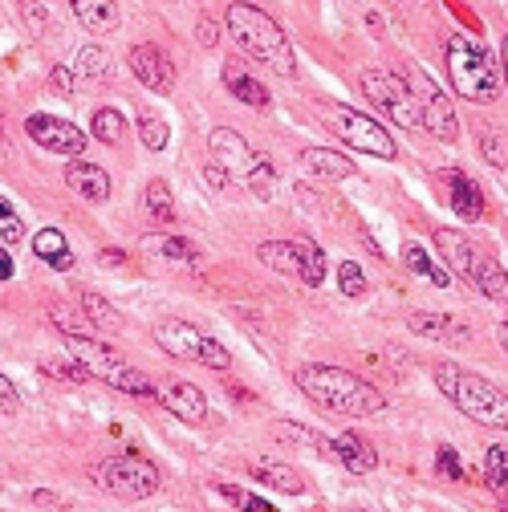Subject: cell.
I'll return each mask as SVG.
<instances>
[{
    "label": "cell",
    "mask_w": 508,
    "mask_h": 512,
    "mask_svg": "<svg viewBox=\"0 0 508 512\" xmlns=\"http://www.w3.org/2000/svg\"><path fill=\"white\" fill-rule=\"evenodd\" d=\"M297 387L309 403H317L322 411L346 415V419H366L387 411V395L370 387L366 378L342 370V366H326V362H301L297 366Z\"/></svg>",
    "instance_id": "6da1fadb"
},
{
    "label": "cell",
    "mask_w": 508,
    "mask_h": 512,
    "mask_svg": "<svg viewBox=\"0 0 508 512\" xmlns=\"http://www.w3.org/2000/svg\"><path fill=\"white\" fill-rule=\"evenodd\" d=\"M443 57H448V74H452V86L460 98L484 106L500 94V70H496V61L468 37H448L443 41Z\"/></svg>",
    "instance_id": "5b68a950"
},
{
    "label": "cell",
    "mask_w": 508,
    "mask_h": 512,
    "mask_svg": "<svg viewBox=\"0 0 508 512\" xmlns=\"http://www.w3.org/2000/svg\"><path fill=\"white\" fill-rule=\"evenodd\" d=\"M439 472L443 476H464V468H460V456H456V447H439Z\"/></svg>",
    "instance_id": "b9f144b4"
},
{
    "label": "cell",
    "mask_w": 508,
    "mask_h": 512,
    "mask_svg": "<svg viewBox=\"0 0 508 512\" xmlns=\"http://www.w3.org/2000/svg\"><path fill=\"white\" fill-rule=\"evenodd\" d=\"M439 179L448 183V200H452L456 216L468 220V224H476L484 216V191H480V183L472 175H464V171H443Z\"/></svg>",
    "instance_id": "2e32d148"
},
{
    "label": "cell",
    "mask_w": 508,
    "mask_h": 512,
    "mask_svg": "<svg viewBox=\"0 0 508 512\" xmlns=\"http://www.w3.org/2000/svg\"><path fill=\"white\" fill-rule=\"evenodd\" d=\"M155 399L179 419V423H204L208 419V395L196 387V382H159L155 387Z\"/></svg>",
    "instance_id": "5bb4252c"
},
{
    "label": "cell",
    "mask_w": 508,
    "mask_h": 512,
    "mask_svg": "<svg viewBox=\"0 0 508 512\" xmlns=\"http://www.w3.org/2000/svg\"><path fill=\"white\" fill-rule=\"evenodd\" d=\"M21 236H25L21 216L9 208V200H5V196H0V240H5V244H17Z\"/></svg>",
    "instance_id": "74e56055"
},
{
    "label": "cell",
    "mask_w": 508,
    "mask_h": 512,
    "mask_svg": "<svg viewBox=\"0 0 508 512\" xmlns=\"http://www.w3.org/2000/svg\"><path fill=\"white\" fill-rule=\"evenodd\" d=\"M228 33L236 37V45L257 57L265 70H273L277 78H297V53L293 41L285 37V29L257 5L248 0H232L228 5Z\"/></svg>",
    "instance_id": "7a4b0ae2"
},
{
    "label": "cell",
    "mask_w": 508,
    "mask_h": 512,
    "mask_svg": "<svg viewBox=\"0 0 508 512\" xmlns=\"http://www.w3.org/2000/svg\"><path fill=\"white\" fill-rule=\"evenodd\" d=\"M25 135L49 151V155H66V159H78L86 151V135L70 118H57V114H29L25 118Z\"/></svg>",
    "instance_id": "4fadbf2b"
},
{
    "label": "cell",
    "mask_w": 508,
    "mask_h": 512,
    "mask_svg": "<svg viewBox=\"0 0 508 512\" xmlns=\"http://www.w3.org/2000/svg\"><path fill=\"white\" fill-rule=\"evenodd\" d=\"M435 248L443 256L448 273H456L460 281H468L480 297H508V273L492 252H484L480 244H472L464 232L456 228H435Z\"/></svg>",
    "instance_id": "277c9868"
},
{
    "label": "cell",
    "mask_w": 508,
    "mask_h": 512,
    "mask_svg": "<svg viewBox=\"0 0 508 512\" xmlns=\"http://www.w3.org/2000/svg\"><path fill=\"white\" fill-rule=\"evenodd\" d=\"M131 74L147 86V90H155V94H171L175 90V66H171V57L159 49V45H135L131 49Z\"/></svg>",
    "instance_id": "9a60e30c"
},
{
    "label": "cell",
    "mask_w": 508,
    "mask_h": 512,
    "mask_svg": "<svg viewBox=\"0 0 508 512\" xmlns=\"http://www.w3.org/2000/svg\"><path fill=\"white\" fill-rule=\"evenodd\" d=\"M338 285H342L346 297H362V293H366V273H362L354 261H342V265H338Z\"/></svg>",
    "instance_id": "8d00e7d4"
},
{
    "label": "cell",
    "mask_w": 508,
    "mask_h": 512,
    "mask_svg": "<svg viewBox=\"0 0 508 512\" xmlns=\"http://www.w3.org/2000/svg\"><path fill=\"white\" fill-rule=\"evenodd\" d=\"M220 492H224V496H228L232 504H240V512H277V508H273L269 500H261V496H252V492H240V488H228V484H224Z\"/></svg>",
    "instance_id": "f35d334b"
},
{
    "label": "cell",
    "mask_w": 508,
    "mask_h": 512,
    "mask_svg": "<svg viewBox=\"0 0 508 512\" xmlns=\"http://www.w3.org/2000/svg\"><path fill=\"white\" fill-rule=\"evenodd\" d=\"M204 179H208L212 187H228V183H232V179H228V171H224L220 163H208V167H204Z\"/></svg>",
    "instance_id": "f6af8a7d"
},
{
    "label": "cell",
    "mask_w": 508,
    "mask_h": 512,
    "mask_svg": "<svg viewBox=\"0 0 508 512\" xmlns=\"http://www.w3.org/2000/svg\"><path fill=\"white\" fill-rule=\"evenodd\" d=\"M403 265H407L415 277L431 281L435 289H448V285H452V273L443 269V265H435V256H431L419 240H407V244H403Z\"/></svg>",
    "instance_id": "7402d4cb"
},
{
    "label": "cell",
    "mask_w": 508,
    "mask_h": 512,
    "mask_svg": "<svg viewBox=\"0 0 508 512\" xmlns=\"http://www.w3.org/2000/svg\"><path fill=\"white\" fill-rule=\"evenodd\" d=\"M196 37H200V45H204V49H212V45L220 41V25H216L212 17H200V25H196Z\"/></svg>",
    "instance_id": "7bdbcfd3"
},
{
    "label": "cell",
    "mask_w": 508,
    "mask_h": 512,
    "mask_svg": "<svg viewBox=\"0 0 508 512\" xmlns=\"http://www.w3.org/2000/svg\"><path fill=\"white\" fill-rule=\"evenodd\" d=\"M143 248L151 256H163V261H171V265H196L200 261V252L187 244L183 236H171V232H147L143 236Z\"/></svg>",
    "instance_id": "603a6c76"
},
{
    "label": "cell",
    "mask_w": 508,
    "mask_h": 512,
    "mask_svg": "<svg viewBox=\"0 0 508 512\" xmlns=\"http://www.w3.org/2000/svg\"><path fill=\"white\" fill-rule=\"evenodd\" d=\"M90 131H94V139H98V143L118 147V143L126 139V118H122V110L102 106V110H94V118H90Z\"/></svg>",
    "instance_id": "f546056e"
},
{
    "label": "cell",
    "mask_w": 508,
    "mask_h": 512,
    "mask_svg": "<svg viewBox=\"0 0 508 512\" xmlns=\"http://www.w3.org/2000/svg\"><path fill=\"white\" fill-rule=\"evenodd\" d=\"M273 431H277V439H285V443H297V447H305L309 456H326V460H334V439L317 435V431H309V427H301V423H277Z\"/></svg>",
    "instance_id": "83f0119b"
},
{
    "label": "cell",
    "mask_w": 508,
    "mask_h": 512,
    "mask_svg": "<svg viewBox=\"0 0 508 512\" xmlns=\"http://www.w3.org/2000/svg\"><path fill=\"white\" fill-rule=\"evenodd\" d=\"M480 151H484L496 167H504V163H508V147H504V139H500L496 131H484V135H480Z\"/></svg>",
    "instance_id": "ab89813d"
},
{
    "label": "cell",
    "mask_w": 508,
    "mask_h": 512,
    "mask_svg": "<svg viewBox=\"0 0 508 512\" xmlns=\"http://www.w3.org/2000/svg\"><path fill=\"white\" fill-rule=\"evenodd\" d=\"M252 476H257L261 484L277 488V492H289V496H301L305 492V476L289 464H277V460H265V464H252Z\"/></svg>",
    "instance_id": "484cf974"
},
{
    "label": "cell",
    "mask_w": 508,
    "mask_h": 512,
    "mask_svg": "<svg viewBox=\"0 0 508 512\" xmlns=\"http://www.w3.org/2000/svg\"><path fill=\"white\" fill-rule=\"evenodd\" d=\"M500 342H504V350H508V330H500Z\"/></svg>",
    "instance_id": "816d5d0a"
},
{
    "label": "cell",
    "mask_w": 508,
    "mask_h": 512,
    "mask_svg": "<svg viewBox=\"0 0 508 512\" xmlns=\"http://www.w3.org/2000/svg\"><path fill=\"white\" fill-rule=\"evenodd\" d=\"M102 265H122V252L118 248H106L102 252Z\"/></svg>",
    "instance_id": "681fc988"
},
{
    "label": "cell",
    "mask_w": 508,
    "mask_h": 512,
    "mask_svg": "<svg viewBox=\"0 0 508 512\" xmlns=\"http://www.w3.org/2000/svg\"><path fill=\"white\" fill-rule=\"evenodd\" d=\"M358 82H362V94L370 98V106H378L395 126H403V131H423V114H419L415 90L407 86L403 74H391V70H362Z\"/></svg>",
    "instance_id": "30bf717a"
},
{
    "label": "cell",
    "mask_w": 508,
    "mask_h": 512,
    "mask_svg": "<svg viewBox=\"0 0 508 512\" xmlns=\"http://www.w3.org/2000/svg\"><path fill=\"white\" fill-rule=\"evenodd\" d=\"M74 70L82 74V78H90V82H106L110 78V53L106 49H98V45H86L82 53H78V61H74Z\"/></svg>",
    "instance_id": "e575fe53"
},
{
    "label": "cell",
    "mask_w": 508,
    "mask_h": 512,
    "mask_svg": "<svg viewBox=\"0 0 508 512\" xmlns=\"http://www.w3.org/2000/svg\"><path fill=\"white\" fill-rule=\"evenodd\" d=\"M257 256H261V265H269L273 273L301 281V256H297L293 240H265V244L257 248Z\"/></svg>",
    "instance_id": "cb8c5ba5"
},
{
    "label": "cell",
    "mask_w": 508,
    "mask_h": 512,
    "mask_svg": "<svg viewBox=\"0 0 508 512\" xmlns=\"http://www.w3.org/2000/svg\"><path fill=\"white\" fill-rule=\"evenodd\" d=\"M90 480L106 492V496H118V500H147L159 492L163 476L155 468V460L139 456V452H122V456H110L102 464L90 468Z\"/></svg>",
    "instance_id": "ba28073f"
},
{
    "label": "cell",
    "mask_w": 508,
    "mask_h": 512,
    "mask_svg": "<svg viewBox=\"0 0 508 512\" xmlns=\"http://www.w3.org/2000/svg\"><path fill=\"white\" fill-rule=\"evenodd\" d=\"M208 151H212V163H220L228 171V179H244L248 191L257 200H273L277 191V171L265 155L252 151L236 131H228V126H216V131L208 135Z\"/></svg>",
    "instance_id": "52a82bcc"
},
{
    "label": "cell",
    "mask_w": 508,
    "mask_h": 512,
    "mask_svg": "<svg viewBox=\"0 0 508 512\" xmlns=\"http://www.w3.org/2000/svg\"><path fill=\"white\" fill-rule=\"evenodd\" d=\"M411 334L419 338H435V342H468V326H460L448 313H415L411 317Z\"/></svg>",
    "instance_id": "ffe728a7"
},
{
    "label": "cell",
    "mask_w": 508,
    "mask_h": 512,
    "mask_svg": "<svg viewBox=\"0 0 508 512\" xmlns=\"http://www.w3.org/2000/svg\"><path fill=\"white\" fill-rule=\"evenodd\" d=\"M147 212H151V220H159V224H171V220H175V200H171V187H167L163 179H151V183H147Z\"/></svg>",
    "instance_id": "836d02e7"
},
{
    "label": "cell",
    "mask_w": 508,
    "mask_h": 512,
    "mask_svg": "<svg viewBox=\"0 0 508 512\" xmlns=\"http://www.w3.org/2000/svg\"><path fill=\"white\" fill-rule=\"evenodd\" d=\"M9 277H13V256L0 248V281H9Z\"/></svg>",
    "instance_id": "7dc6e473"
},
{
    "label": "cell",
    "mask_w": 508,
    "mask_h": 512,
    "mask_svg": "<svg viewBox=\"0 0 508 512\" xmlns=\"http://www.w3.org/2000/svg\"><path fill=\"white\" fill-rule=\"evenodd\" d=\"M139 139H143L147 151H163V147L171 143V131H167V122H163V118L143 114V118H139Z\"/></svg>",
    "instance_id": "d590c367"
},
{
    "label": "cell",
    "mask_w": 508,
    "mask_h": 512,
    "mask_svg": "<svg viewBox=\"0 0 508 512\" xmlns=\"http://www.w3.org/2000/svg\"><path fill=\"white\" fill-rule=\"evenodd\" d=\"M155 342L163 346V354L183 358V362H200L208 370H228V362H232V354L216 338L200 334L196 326H187V322H175V317H167V322L155 326Z\"/></svg>",
    "instance_id": "8fae6325"
},
{
    "label": "cell",
    "mask_w": 508,
    "mask_h": 512,
    "mask_svg": "<svg viewBox=\"0 0 508 512\" xmlns=\"http://www.w3.org/2000/svg\"><path fill=\"white\" fill-rule=\"evenodd\" d=\"M66 350L90 370V378H102L106 387L122 391V395H135V399H155V382L131 366V362H122L110 346H102L98 338H86V334H66Z\"/></svg>",
    "instance_id": "8992f818"
},
{
    "label": "cell",
    "mask_w": 508,
    "mask_h": 512,
    "mask_svg": "<svg viewBox=\"0 0 508 512\" xmlns=\"http://www.w3.org/2000/svg\"><path fill=\"white\" fill-rule=\"evenodd\" d=\"M500 66H504V78H508V37L500 41Z\"/></svg>",
    "instance_id": "f907efd6"
},
{
    "label": "cell",
    "mask_w": 508,
    "mask_h": 512,
    "mask_svg": "<svg viewBox=\"0 0 508 512\" xmlns=\"http://www.w3.org/2000/svg\"><path fill=\"white\" fill-rule=\"evenodd\" d=\"M407 86L415 90V102H419V114H423V131L435 135L439 143H456L460 139V118H456L452 98L443 94L427 74H415Z\"/></svg>",
    "instance_id": "7c38bea8"
},
{
    "label": "cell",
    "mask_w": 508,
    "mask_h": 512,
    "mask_svg": "<svg viewBox=\"0 0 508 512\" xmlns=\"http://www.w3.org/2000/svg\"><path fill=\"white\" fill-rule=\"evenodd\" d=\"M334 460L350 472V476H370L374 468H378V452L362 439V435H354V431H342L338 439H334Z\"/></svg>",
    "instance_id": "ac0fdd59"
},
{
    "label": "cell",
    "mask_w": 508,
    "mask_h": 512,
    "mask_svg": "<svg viewBox=\"0 0 508 512\" xmlns=\"http://www.w3.org/2000/svg\"><path fill=\"white\" fill-rule=\"evenodd\" d=\"M25 21L41 33V25H45V9H41V5H25Z\"/></svg>",
    "instance_id": "bcb514c9"
},
{
    "label": "cell",
    "mask_w": 508,
    "mask_h": 512,
    "mask_svg": "<svg viewBox=\"0 0 508 512\" xmlns=\"http://www.w3.org/2000/svg\"><path fill=\"white\" fill-rule=\"evenodd\" d=\"M17 411H21V395L13 387V378L0 374V415H17Z\"/></svg>",
    "instance_id": "60d3db41"
},
{
    "label": "cell",
    "mask_w": 508,
    "mask_h": 512,
    "mask_svg": "<svg viewBox=\"0 0 508 512\" xmlns=\"http://www.w3.org/2000/svg\"><path fill=\"white\" fill-rule=\"evenodd\" d=\"M66 183L78 191L86 204H106L110 200V175L98 163H82V159L66 163Z\"/></svg>",
    "instance_id": "e0dca14e"
},
{
    "label": "cell",
    "mask_w": 508,
    "mask_h": 512,
    "mask_svg": "<svg viewBox=\"0 0 508 512\" xmlns=\"http://www.w3.org/2000/svg\"><path fill=\"white\" fill-rule=\"evenodd\" d=\"M224 86H228V94L236 98V102H244V106H257V110H265L269 106V90L252 78L240 61H228L224 66Z\"/></svg>",
    "instance_id": "44dd1931"
},
{
    "label": "cell",
    "mask_w": 508,
    "mask_h": 512,
    "mask_svg": "<svg viewBox=\"0 0 508 512\" xmlns=\"http://www.w3.org/2000/svg\"><path fill=\"white\" fill-rule=\"evenodd\" d=\"M322 118H326L330 131L342 143H350L358 155H374V159H395L399 155V147H395L387 126L378 122V118H370V114H362V110H354V106L322 102Z\"/></svg>",
    "instance_id": "9c48e42d"
},
{
    "label": "cell",
    "mask_w": 508,
    "mask_h": 512,
    "mask_svg": "<svg viewBox=\"0 0 508 512\" xmlns=\"http://www.w3.org/2000/svg\"><path fill=\"white\" fill-rule=\"evenodd\" d=\"M301 167L313 171L317 179H330V183L354 175V159H346V155H338V151H330V147H305V151H301Z\"/></svg>",
    "instance_id": "d6986e66"
},
{
    "label": "cell",
    "mask_w": 508,
    "mask_h": 512,
    "mask_svg": "<svg viewBox=\"0 0 508 512\" xmlns=\"http://www.w3.org/2000/svg\"><path fill=\"white\" fill-rule=\"evenodd\" d=\"M33 252L41 256L49 269H70V265H74V252H70L66 236H61L57 228H41V232H33Z\"/></svg>",
    "instance_id": "d4e9b609"
},
{
    "label": "cell",
    "mask_w": 508,
    "mask_h": 512,
    "mask_svg": "<svg viewBox=\"0 0 508 512\" xmlns=\"http://www.w3.org/2000/svg\"><path fill=\"white\" fill-rule=\"evenodd\" d=\"M41 370L49 378H61V382H90V370L74 358V354H57V358H41Z\"/></svg>",
    "instance_id": "d6a6232c"
},
{
    "label": "cell",
    "mask_w": 508,
    "mask_h": 512,
    "mask_svg": "<svg viewBox=\"0 0 508 512\" xmlns=\"http://www.w3.org/2000/svg\"><path fill=\"white\" fill-rule=\"evenodd\" d=\"M504 512H508V504H504Z\"/></svg>",
    "instance_id": "f5cc1de1"
},
{
    "label": "cell",
    "mask_w": 508,
    "mask_h": 512,
    "mask_svg": "<svg viewBox=\"0 0 508 512\" xmlns=\"http://www.w3.org/2000/svg\"><path fill=\"white\" fill-rule=\"evenodd\" d=\"M435 382L443 399H448L460 415H468L472 423L480 427H492V431H508V395L500 387H492L488 378L456 366V362H439L435 366Z\"/></svg>",
    "instance_id": "3957f363"
},
{
    "label": "cell",
    "mask_w": 508,
    "mask_h": 512,
    "mask_svg": "<svg viewBox=\"0 0 508 512\" xmlns=\"http://www.w3.org/2000/svg\"><path fill=\"white\" fill-rule=\"evenodd\" d=\"M293 248H297V256H301V281H305L309 289L326 285V252L317 248L309 236H293Z\"/></svg>",
    "instance_id": "f1b7e54d"
},
{
    "label": "cell",
    "mask_w": 508,
    "mask_h": 512,
    "mask_svg": "<svg viewBox=\"0 0 508 512\" xmlns=\"http://www.w3.org/2000/svg\"><path fill=\"white\" fill-rule=\"evenodd\" d=\"M70 5H74V17L94 33H110L118 25V5L114 0H70Z\"/></svg>",
    "instance_id": "4316f807"
},
{
    "label": "cell",
    "mask_w": 508,
    "mask_h": 512,
    "mask_svg": "<svg viewBox=\"0 0 508 512\" xmlns=\"http://www.w3.org/2000/svg\"><path fill=\"white\" fill-rule=\"evenodd\" d=\"M49 86H53L57 94H70V86H74V74H70L66 66H57V70L49 74Z\"/></svg>",
    "instance_id": "ee69618b"
},
{
    "label": "cell",
    "mask_w": 508,
    "mask_h": 512,
    "mask_svg": "<svg viewBox=\"0 0 508 512\" xmlns=\"http://www.w3.org/2000/svg\"><path fill=\"white\" fill-rule=\"evenodd\" d=\"M13 159V147H9V135H5V126H0V167H5Z\"/></svg>",
    "instance_id": "c3c4849f"
},
{
    "label": "cell",
    "mask_w": 508,
    "mask_h": 512,
    "mask_svg": "<svg viewBox=\"0 0 508 512\" xmlns=\"http://www.w3.org/2000/svg\"><path fill=\"white\" fill-rule=\"evenodd\" d=\"M82 309H86V317H90V322L98 326V330H106V334H118L122 330V313L106 301V297H98V293H82Z\"/></svg>",
    "instance_id": "4dcf8cb0"
},
{
    "label": "cell",
    "mask_w": 508,
    "mask_h": 512,
    "mask_svg": "<svg viewBox=\"0 0 508 512\" xmlns=\"http://www.w3.org/2000/svg\"><path fill=\"white\" fill-rule=\"evenodd\" d=\"M484 480L496 492L508 488V443H492L488 452H484Z\"/></svg>",
    "instance_id": "1f68e13d"
}]
</instances>
